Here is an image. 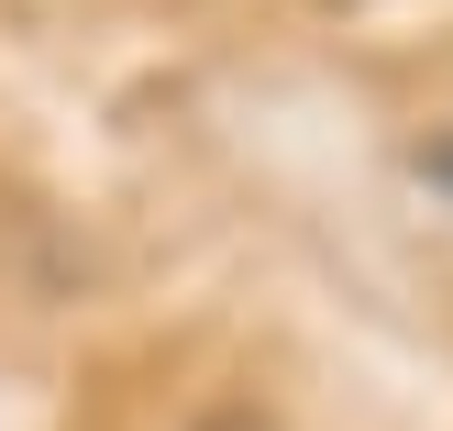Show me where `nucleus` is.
Instances as JSON below:
<instances>
[{
    "label": "nucleus",
    "mask_w": 453,
    "mask_h": 431,
    "mask_svg": "<svg viewBox=\"0 0 453 431\" xmlns=\"http://www.w3.org/2000/svg\"><path fill=\"white\" fill-rule=\"evenodd\" d=\"M188 431H277V420H265V410H255V398H221V410H199Z\"/></svg>",
    "instance_id": "1"
},
{
    "label": "nucleus",
    "mask_w": 453,
    "mask_h": 431,
    "mask_svg": "<svg viewBox=\"0 0 453 431\" xmlns=\"http://www.w3.org/2000/svg\"><path fill=\"white\" fill-rule=\"evenodd\" d=\"M420 166H432V177H442V189H453V144H432V155H420Z\"/></svg>",
    "instance_id": "2"
},
{
    "label": "nucleus",
    "mask_w": 453,
    "mask_h": 431,
    "mask_svg": "<svg viewBox=\"0 0 453 431\" xmlns=\"http://www.w3.org/2000/svg\"><path fill=\"white\" fill-rule=\"evenodd\" d=\"M332 12H354V0H332Z\"/></svg>",
    "instance_id": "3"
}]
</instances>
